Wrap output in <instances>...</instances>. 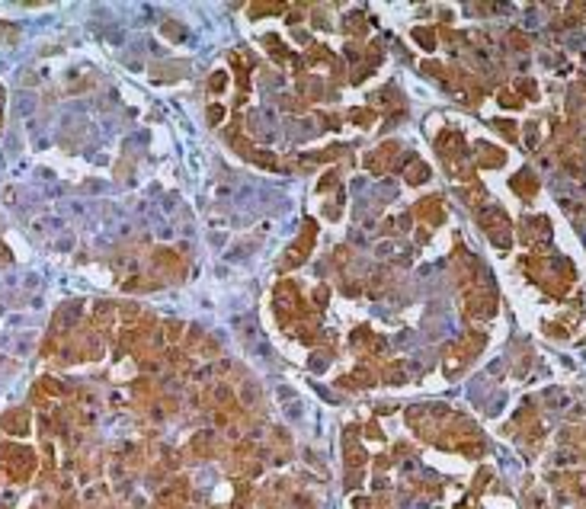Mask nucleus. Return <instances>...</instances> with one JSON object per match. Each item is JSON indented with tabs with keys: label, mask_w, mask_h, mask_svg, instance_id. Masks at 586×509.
<instances>
[{
	"label": "nucleus",
	"mask_w": 586,
	"mask_h": 509,
	"mask_svg": "<svg viewBox=\"0 0 586 509\" xmlns=\"http://www.w3.org/2000/svg\"><path fill=\"white\" fill-rule=\"evenodd\" d=\"M0 455H4L0 458V464H4L7 477L10 481H16V483L29 481V474L36 471V455L29 449H23V445H4Z\"/></svg>",
	"instance_id": "f257e3e1"
},
{
	"label": "nucleus",
	"mask_w": 586,
	"mask_h": 509,
	"mask_svg": "<svg viewBox=\"0 0 586 509\" xmlns=\"http://www.w3.org/2000/svg\"><path fill=\"white\" fill-rule=\"evenodd\" d=\"M0 429L10 436H26L29 432V413L26 410H10L0 417Z\"/></svg>",
	"instance_id": "f03ea898"
},
{
	"label": "nucleus",
	"mask_w": 586,
	"mask_h": 509,
	"mask_svg": "<svg viewBox=\"0 0 586 509\" xmlns=\"http://www.w3.org/2000/svg\"><path fill=\"white\" fill-rule=\"evenodd\" d=\"M10 259V253H7V247H0V263H7Z\"/></svg>",
	"instance_id": "7ed1b4c3"
}]
</instances>
